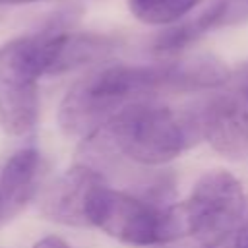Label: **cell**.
Here are the masks:
<instances>
[{
    "instance_id": "6da1fadb",
    "label": "cell",
    "mask_w": 248,
    "mask_h": 248,
    "mask_svg": "<svg viewBox=\"0 0 248 248\" xmlns=\"http://www.w3.org/2000/svg\"><path fill=\"white\" fill-rule=\"evenodd\" d=\"M167 89L163 66L112 64L89 72L64 95L58 108V124L66 136L89 140L108 120L136 101L147 99L153 91Z\"/></svg>"
},
{
    "instance_id": "7a4b0ae2",
    "label": "cell",
    "mask_w": 248,
    "mask_h": 248,
    "mask_svg": "<svg viewBox=\"0 0 248 248\" xmlns=\"http://www.w3.org/2000/svg\"><path fill=\"white\" fill-rule=\"evenodd\" d=\"M99 134H105L118 153L140 165H165L202 138L198 112L174 110L149 99L116 112Z\"/></svg>"
},
{
    "instance_id": "3957f363",
    "label": "cell",
    "mask_w": 248,
    "mask_h": 248,
    "mask_svg": "<svg viewBox=\"0 0 248 248\" xmlns=\"http://www.w3.org/2000/svg\"><path fill=\"white\" fill-rule=\"evenodd\" d=\"M89 227L101 229L110 238L132 246L167 244L188 236L180 203L163 205L110 188L103 182L87 203Z\"/></svg>"
},
{
    "instance_id": "277c9868",
    "label": "cell",
    "mask_w": 248,
    "mask_h": 248,
    "mask_svg": "<svg viewBox=\"0 0 248 248\" xmlns=\"http://www.w3.org/2000/svg\"><path fill=\"white\" fill-rule=\"evenodd\" d=\"M41 76L39 35L16 37L0 46V128L4 134L19 138L35 128Z\"/></svg>"
},
{
    "instance_id": "5b68a950",
    "label": "cell",
    "mask_w": 248,
    "mask_h": 248,
    "mask_svg": "<svg viewBox=\"0 0 248 248\" xmlns=\"http://www.w3.org/2000/svg\"><path fill=\"white\" fill-rule=\"evenodd\" d=\"M180 205L188 236L200 240L202 246H217L236 231L246 209V198L240 180L232 172L211 169L198 178Z\"/></svg>"
},
{
    "instance_id": "8992f818",
    "label": "cell",
    "mask_w": 248,
    "mask_h": 248,
    "mask_svg": "<svg viewBox=\"0 0 248 248\" xmlns=\"http://www.w3.org/2000/svg\"><path fill=\"white\" fill-rule=\"evenodd\" d=\"M202 140L227 159H248V101L242 95L209 99L198 112Z\"/></svg>"
},
{
    "instance_id": "52a82bcc",
    "label": "cell",
    "mask_w": 248,
    "mask_h": 248,
    "mask_svg": "<svg viewBox=\"0 0 248 248\" xmlns=\"http://www.w3.org/2000/svg\"><path fill=\"white\" fill-rule=\"evenodd\" d=\"M103 182V174L87 165L70 167L45 190L41 198L43 215L62 225L89 227L87 203L93 190Z\"/></svg>"
},
{
    "instance_id": "ba28073f",
    "label": "cell",
    "mask_w": 248,
    "mask_h": 248,
    "mask_svg": "<svg viewBox=\"0 0 248 248\" xmlns=\"http://www.w3.org/2000/svg\"><path fill=\"white\" fill-rule=\"evenodd\" d=\"M43 76H58L107 58L114 41L95 33L46 31L39 33Z\"/></svg>"
},
{
    "instance_id": "9c48e42d",
    "label": "cell",
    "mask_w": 248,
    "mask_h": 248,
    "mask_svg": "<svg viewBox=\"0 0 248 248\" xmlns=\"http://www.w3.org/2000/svg\"><path fill=\"white\" fill-rule=\"evenodd\" d=\"M41 155L33 147L16 151L0 170V229L12 223L37 192Z\"/></svg>"
},
{
    "instance_id": "30bf717a",
    "label": "cell",
    "mask_w": 248,
    "mask_h": 248,
    "mask_svg": "<svg viewBox=\"0 0 248 248\" xmlns=\"http://www.w3.org/2000/svg\"><path fill=\"white\" fill-rule=\"evenodd\" d=\"M167 68V89H211L223 85L231 74L229 68L211 54H198L190 58L165 64Z\"/></svg>"
},
{
    "instance_id": "8fae6325",
    "label": "cell",
    "mask_w": 248,
    "mask_h": 248,
    "mask_svg": "<svg viewBox=\"0 0 248 248\" xmlns=\"http://www.w3.org/2000/svg\"><path fill=\"white\" fill-rule=\"evenodd\" d=\"M205 0H128L136 19L147 25H172Z\"/></svg>"
},
{
    "instance_id": "7c38bea8",
    "label": "cell",
    "mask_w": 248,
    "mask_h": 248,
    "mask_svg": "<svg viewBox=\"0 0 248 248\" xmlns=\"http://www.w3.org/2000/svg\"><path fill=\"white\" fill-rule=\"evenodd\" d=\"M234 248H248V202H246L242 219L234 231Z\"/></svg>"
},
{
    "instance_id": "4fadbf2b",
    "label": "cell",
    "mask_w": 248,
    "mask_h": 248,
    "mask_svg": "<svg viewBox=\"0 0 248 248\" xmlns=\"http://www.w3.org/2000/svg\"><path fill=\"white\" fill-rule=\"evenodd\" d=\"M33 248H72V246H68L62 238L50 234V236H45V238L37 240V242L33 244Z\"/></svg>"
},
{
    "instance_id": "5bb4252c",
    "label": "cell",
    "mask_w": 248,
    "mask_h": 248,
    "mask_svg": "<svg viewBox=\"0 0 248 248\" xmlns=\"http://www.w3.org/2000/svg\"><path fill=\"white\" fill-rule=\"evenodd\" d=\"M240 95L248 101V72H246V78H244V81H242V91H240Z\"/></svg>"
},
{
    "instance_id": "9a60e30c",
    "label": "cell",
    "mask_w": 248,
    "mask_h": 248,
    "mask_svg": "<svg viewBox=\"0 0 248 248\" xmlns=\"http://www.w3.org/2000/svg\"><path fill=\"white\" fill-rule=\"evenodd\" d=\"M31 2H39V0H2L0 4H31Z\"/></svg>"
},
{
    "instance_id": "2e32d148",
    "label": "cell",
    "mask_w": 248,
    "mask_h": 248,
    "mask_svg": "<svg viewBox=\"0 0 248 248\" xmlns=\"http://www.w3.org/2000/svg\"><path fill=\"white\" fill-rule=\"evenodd\" d=\"M202 248H215V246H202Z\"/></svg>"
},
{
    "instance_id": "e0dca14e",
    "label": "cell",
    "mask_w": 248,
    "mask_h": 248,
    "mask_svg": "<svg viewBox=\"0 0 248 248\" xmlns=\"http://www.w3.org/2000/svg\"><path fill=\"white\" fill-rule=\"evenodd\" d=\"M0 2H2V0H0Z\"/></svg>"
}]
</instances>
